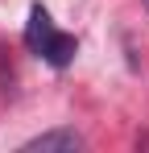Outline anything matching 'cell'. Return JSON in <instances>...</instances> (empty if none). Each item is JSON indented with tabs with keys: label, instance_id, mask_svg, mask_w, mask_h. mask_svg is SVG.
Segmentation results:
<instances>
[{
	"label": "cell",
	"instance_id": "6da1fadb",
	"mask_svg": "<svg viewBox=\"0 0 149 153\" xmlns=\"http://www.w3.org/2000/svg\"><path fill=\"white\" fill-rule=\"evenodd\" d=\"M25 42H29V50H37L46 62H54V66H66V62L74 58V37L62 33V29H54V21H50V13L42 8V4L29 8Z\"/></svg>",
	"mask_w": 149,
	"mask_h": 153
},
{
	"label": "cell",
	"instance_id": "7a4b0ae2",
	"mask_svg": "<svg viewBox=\"0 0 149 153\" xmlns=\"http://www.w3.org/2000/svg\"><path fill=\"white\" fill-rule=\"evenodd\" d=\"M74 149H83V137L74 128H50L25 141V153H74Z\"/></svg>",
	"mask_w": 149,
	"mask_h": 153
},
{
	"label": "cell",
	"instance_id": "3957f363",
	"mask_svg": "<svg viewBox=\"0 0 149 153\" xmlns=\"http://www.w3.org/2000/svg\"><path fill=\"white\" fill-rule=\"evenodd\" d=\"M145 8H149V0H145Z\"/></svg>",
	"mask_w": 149,
	"mask_h": 153
}]
</instances>
